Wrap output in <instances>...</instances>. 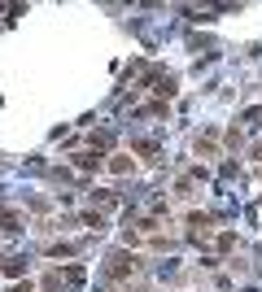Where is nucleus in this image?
I'll list each match as a JSON object with an SVG mask.
<instances>
[{
  "instance_id": "1",
  "label": "nucleus",
  "mask_w": 262,
  "mask_h": 292,
  "mask_svg": "<svg viewBox=\"0 0 262 292\" xmlns=\"http://www.w3.org/2000/svg\"><path fill=\"white\" fill-rule=\"evenodd\" d=\"M109 275H127V258H122V253L114 258V266H109Z\"/></svg>"
}]
</instances>
